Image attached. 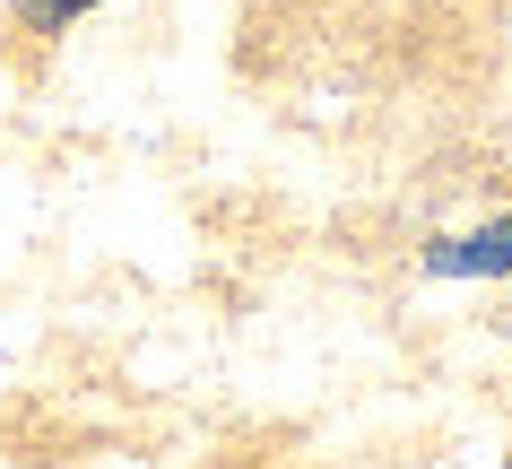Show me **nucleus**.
I'll return each instance as SVG.
<instances>
[{"label": "nucleus", "mask_w": 512, "mask_h": 469, "mask_svg": "<svg viewBox=\"0 0 512 469\" xmlns=\"http://www.w3.org/2000/svg\"><path fill=\"white\" fill-rule=\"evenodd\" d=\"M18 18H35V27H61V18H79V9H96V0H9Z\"/></svg>", "instance_id": "f03ea898"}, {"label": "nucleus", "mask_w": 512, "mask_h": 469, "mask_svg": "<svg viewBox=\"0 0 512 469\" xmlns=\"http://www.w3.org/2000/svg\"><path fill=\"white\" fill-rule=\"evenodd\" d=\"M434 270H512V218L486 226V235H469V244H443Z\"/></svg>", "instance_id": "f257e3e1"}]
</instances>
